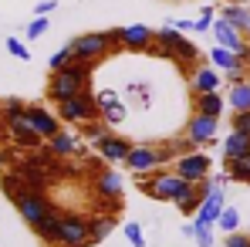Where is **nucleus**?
I'll return each instance as SVG.
<instances>
[{
    "instance_id": "obj_16",
    "label": "nucleus",
    "mask_w": 250,
    "mask_h": 247,
    "mask_svg": "<svg viewBox=\"0 0 250 247\" xmlns=\"http://www.w3.org/2000/svg\"><path fill=\"white\" fill-rule=\"evenodd\" d=\"M213 38H216V44L220 47H230V51H237V54H244L247 51V38L230 24V21H223V17H216V24H213Z\"/></svg>"
},
{
    "instance_id": "obj_21",
    "label": "nucleus",
    "mask_w": 250,
    "mask_h": 247,
    "mask_svg": "<svg viewBox=\"0 0 250 247\" xmlns=\"http://www.w3.org/2000/svg\"><path fill=\"white\" fill-rule=\"evenodd\" d=\"M227 109V98H220V91H207V95H193V112L209 115V119H220Z\"/></svg>"
},
{
    "instance_id": "obj_40",
    "label": "nucleus",
    "mask_w": 250,
    "mask_h": 247,
    "mask_svg": "<svg viewBox=\"0 0 250 247\" xmlns=\"http://www.w3.org/2000/svg\"><path fill=\"white\" fill-rule=\"evenodd\" d=\"M51 10H58V0H41V3L34 7V17H44V14H51Z\"/></svg>"
},
{
    "instance_id": "obj_29",
    "label": "nucleus",
    "mask_w": 250,
    "mask_h": 247,
    "mask_svg": "<svg viewBox=\"0 0 250 247\" xmlns=\"http://www.w3.org/2000/svg\"><path fill=\"white\" fill-rule=\"evenodd\" d=\"M105 132H112V125L105 122V119H95V122H82V135L84 139H91V142H98Z\"/></svg>"
},
{
    "instance_id": "obj_28",
    "label": "nucleus",
    "mask_w": 250,
    "mask_h": 247,
    "mask_svg": "<svg viewBox=\"0 0 250 247\" xmlns=\"http://www.w3.org/2000/svg\"><path fill=\"white\" fill-rule=\"evenodd\" d=\"M216 224H220L223 234H237V230H240V213H237L233 206H223V213H220Z\"/></svg>"
},
{
    "instance_id": "obj_24",
    "label": "nucleus",
    "mask_w": 250,
    "mask_h": 247,
    "mask_svg": "<svg viewBox=\"0 0 250 247\" xmlns=\"http://www.w3.org/2000/svg\"><path fill=\"white\" fill-rule=\"evenodd\" d=\"M227 105L233 112H250V82L230 85V95H227Z\"/></svg>"
},
{
    "instance_id": "obj_17",
    "label": "nucleus",
    "mask_w": 250,
    "mask_h": 247,
    "mask_svg": "<svg viewBox=\"0 0 250 247\" xmlns=\"http://www.w3.org/2000/svg\"><path fill=\"white\" fill-rule=\"evenodd\" d=\"M220 75H223V71H216L213 65H200V68L193 71V78H189V91H193V95L220 91Z\"/></svg>"
},
{
    "instance_id": "obj_20",
    "label": "nucleus",
    "mask_w": 250,
    "mask_h": 247,
    "mask_svg": "<svg viewBox=\"0 0 250 247\" xmlns=\"http://www.w3.org/2000/svg\"><path fill=\"white\" fill-rule=\"evenodd\" d=\"M220 17L230 21V24L250 41V7L247 3H223V7H220Z\"/></svg>"
},
{
    "instance_id": "obj_23",
    "label": "nucleus",
    "mask_w": 250,
    "mask_h": 247,
    "mask_svg": "<svg viewBox=\"0 0 250 247\" xmlns=\"http://www.w3.org/2000/svg\"><path fill=\"white\" fill-rule=\"evenodd\" d=\"M244 156H250V135L230 129V135L223 139V159H244Z\"/></svg>"
},
{
    "instance_id": "obj_30",
    "label": "nucleus",
    "mask_w": 250,
    "mask_h": 247,
    "mask_svg": "<svg viewBox=\"0 0 250 247\" xmlns=\"http://www.w3.org/2000/svg\"><path fill=\"white\" fill-rule=\"evenodd\" d=\"M71 61H75V51H71V44H64L61 51L51 54V71H61V68H68Z\"/></svg>"
},
{
    "instance_id": "obj_43",
    "label": "nucleus",
    "mask_w": 250,
    "mask_h": 247,
    "mask_svg": "<svg viewBox=\"0 0 250 247\" xmlns=\"http://www.w3.org/2000/svg\"><path fill=\"white\" fill-rule=\"evenodd\" d=\"M172 27H176V31H196V21H176Z\"/></svg>"
},
{
    "instance_id": "obj_45",
    "label": "nucleus",
    "mask_w": 250,
    "mask_h": 247,
    "mask_svg": "<svg viewBox=\"0 0 250 247\" xmlns=\"http://www.w3.org/2000/svg\"><path fill=\"white\" fill-rule=\"evenodd\" d=\"M227 3H247V0H227Z\"/></svg>"
},
{
    "instance_id": "obj_9",
    "label": "nucleus",
    "mask_w": 250,
    "mask_h": 247,
    "mask_svg": "<svg viewBox=\"0 0 250 247\" xmlns=\"http://www.w3.org/2000/svg\"><path fill=\"white\" fill-rule=\"evenodd\" d=\"M95 146H98V156H102L108 166L125 163V159H128V153H132V142H128L125 135H115V132H105Z\"/></svg>"
},
{
    "instance_id": "obj_2",
    "label": "nucleus",
    "mask_w": 250,
    "mask_h": 247,
    "mask_svg": "<svg viewBox=\"0 0 250 247\" xmlns=\"http://www.w3.org/2000/svg\"><path fill=\"white\" fill-rule=\"evenodd\" d=\"M71 44L75 51V61H88V65H98L105 54L119 51L122 47V27L119 31H88V34H78Z\"/></svg>"
},
{
    "instance_id": "obj_1",
    "label": "nucleus",
    "mask_w": 250,
    "mask_h": 247,
    "mask_svg": "<svg viewBox=\"0 0 250 247\" xmlns=\"http://www.w3.org/2000/svg\"><path fill=\"white\" fill-rule=\"evenodd\" d=\"M91 71H95V65H88V61H71V65L61 68V71H51V78H47V98H51L54 105L78 98L82 91H88Z\"/></svg>"
},
{
    "instance_id": "obj_25",
    "label": "nucleus",
    "mask_w": 250,
    "mask_h": 247,
    "mask_svg": "<svg viewBox=\"0 0 250 247\" xmlns=\"http://www.w3.org/2000/svg\"><path fill=\"white\" fill-rule=\"evenodd\" d=\"M115 230V213H95L91 217V241H105L108 234Z\"/></svg>"
},
{
    "instance_id": "obj_18",
    "label": "nucleus",
    "mask_w": 250,
    "mask_h": 247,
    "mask_svg": "<svg viewBox=\"0 0 250 247\" xmlns=\"http://www.w3.org/2000/svg\"><path fill=\"white\" fill-rule=\"evenodd\" d=\"M47 149H51L58 159H68V156H84V153H88L82 142H78L71 132H64V129H61L54 139H47Z\"/></svg>"
},
{
    "instance_id": "obj_32",
    "label": "nucleus",
    "mask_w": 250,
    "mask_h": 247,
    "mask_svg": "<svg viewBox=\"0 0 250 247\" xmlns=\"http://www.w3.org/2000/svg\"><path fill=\"white\" fill-rule=\"evenodd\" d=\"M102 119H105L108 125H119V122L125 119V105H122V102H115V105H108V109H102Z\"/></svg>"
},
{
    "instance_id": "obj_15",
    "label": "nucleus",
    "mask_w": 250,
    "mask_h": 247,
    "mask_svg": "<svg viewBox=\"0 0 250 247\" xmlns=\"http://www.w3.org/2000/svg\"><path fill=\"white\" fill-rule=\"evenodd\" d=\"M216 129H220V119H209V115L193 112V119H189V125H186V139H189L193 146H203V142H213Z\"/></svg>"
},
{
    "instance_id": "obj_10",
    "label": "nucleus",
    "mask_w": 250,
    "mask_h": 247,
    "mask_svg": "<svg viewBox=\"0 0 250 247\" xmlns=\"http://www.w3.org/2000/svg\"><path fill=\"white\" fill-rule=\"evenodd\" d=\"M223 206H227V197H223V186H213L207 193V200L200 206V213L193 217V227L200 230V227H213L216 220H220V213H223Z\"/></svg>"
},
{
    "instance_id": "obj_46",
    "label": "nucleus",
    "mask_w": 250,
    "mask_h": 247,
    "mask_svg": "<svg viewBox=\"0 0 250 247\" xmlns=\"http://www.w3.org/2000/svg\"><path fill=\"white\" fill-rule=\"evenodd\" d=\"M169 3H183V0H169Z\"/></svg>"
},
{
    "instance_id": "obj_48",
    "label": "nucleus",
    "mask_w": 250,
    "mask_h": 247,
    "mask_svg": "<svg viewBox=\"0 0 250 247\" xmlns=\"http://www.w3.org/2000/svg\"><path fill=\"white\" fill-rule=\"evenodd\" d=\"M247 163H250V156H247Z\"/></svg>"
},
{
    "instance_id": "obj_4",
    "label": "nucleus",
    "mask_w": 250,
    "mask_h": 247,
    "mask_svg": "<svg viewBox=\"0 0 250 247\" xmlns=\"http://www.w3.org/2000/svg\"><path fill=\"white\" fill-rule=\"evenodd\" d=\"M91 217L88 213H61V234H58V247H91Z\"/></svg>"
},
{
    "instance_id": "obj_35",
    "label": "nucleus",
    "mask_w": 250,
    "mask_h": 247,
    "mask_svg": "<svg viewBox=\"0 0 250 247\" xmlns=\"http://www.w3.org/2000/svg\"><path fill=\"white\" fill-rule=\"evenodd\" d=\"M233 132L250 135V112H233Z\"/></svg>"
},
{
    "instance_id": "obj_26",
    "label": "nucleus",
    "mask_w": 250,
    "mask_h": 247,
    "mask_svg": "<svg viewBox=\"0 0 250 247\" xmlns=\"http://www.w3.org/2000/svg\"><path fill=\"white\" fill-rule=\"evenodd\" d=\"M227 173H230L233 183H247V186H250V163H247V156H244V159H227Z\"/></svg>"
},
{
    "instance_id": "obj_44",
    "label": "nucleus",
    "mask_w": 250,
    "mask_h": 247,
    "mask_svg": "<svg viewBox=\"0 0 250 247\" xmlns=\"http://www.w3.org/2000/svg\"><path fill=\"white\" fill-rule=\"evenodd\" d=\"M240 58H244V61H247V68H250V44H247V51H244V54H240Z\"/></svg>"
},
{
    "instance_id": "obj_11",
    "label": "nucleus",
    "mask_w": 250,
    "mask_h": 247,
    "mask_svg": "<svg viewBox=\"0 0 250 247\" xmlns=\"http://www.w3.org/2000/svg\"><path fill=\"white\" fill-rule=\"evenodd\" d=\"M125 166L135 173V176H146V173H156L159 169V149L156 146H132Z\"/></svg>"
},
{
    "instance_id": "obj_14",
    "label": "nucleus",
    "mask_w": 250,
    "mask_h": 247,
    "mask_svg": "<svg viewBox=\"0 0 250 247\" xmlns=\"http://www.w3.org/2000/svg\"><path fill=\"white\" fill-rule=\"evenodd\" d=\"M122 176L112 169V166H102L95 173V197H105V200H122Z\"/></svg>"
},
{
    "instance_id": "obj_3",
    "label": "nucleus",
    "mask_w": 250,
    "mask_h": 247,
    "mask_svg": "<svg viewBox=\"0 0 250 247\" xmlns=\"http://www.w3.org/2000/svg\"><path fill=\"white\" fill-rule=\"evenodd\" d=\"M189 180H183V176H176V173H169V169H156V173H146V180H142V193L146 197H152V200H163V203H172L179 193H183V186H186Z\"/></svg>"
},
{
    "instance_id": "obj_12",
    "label": "nucleus",
    "mask_w": 250,
    "mask_h": 247,
    "mask_svg": "<svg viewBox=\"0 0 250 247\" xmlns=\"http://www.w3.org/2000/svg\"><path fill=\"white\" fill-rule=\"evenodd\" d=\"M27 119H31L34 132H38L41 139H54V135L61 132V119H58L51 109H44V105H27Z\"/></svg>"
},
{
    "instance_id": "obj_31",
    "label": "nucleus",
    "mask_w": 250,
    "mask_h": 247,
    "mask_svg": "<svg viewBox=\"0 0 250 247\" xmlns=\"http://www.w3.org/2000/svg\"><path fill=\"white\" fill-rule=\"evenodd\" d=\"M213 24H216V10H213V7H203L200 17H196V34H200V31H213Z\"/></svg>"
},
{
    "instance_id": "obj_47",
    "label": "nucleus",
    "mask_w": 250,
    "mask_h": 247,
    "mask_svg": "<svg viewBox=\"0 0 250 247\" xmlns=\"http://www.w3.org/2000/svg\"><path fill=\"white\" fill-rule=\"evenodd\" d=\"M247 82H250V68H247Z\"/></svg>"
},
{
    "instance_id": "obj_13",
    "label": "nucleus",
    "mask_w": 250,
    "mask_h": 247,
    "mask_svg": "<svg viewBox=\"0 0 250 247\" xmlns=\"http://www.w3.org/2000/svg\"><path fill=\"white\" fill-rule=\"evenodd\" d=\"M152 44H156V31H149L146 24H128V27H122V47L125 51L149 54Z\"/></svg>"
},
{
    "instance_id": "obj_27",
    "label": "nucleus",
    "mask_w": 250,
    "mask_h": 247,
    "mask_svg": "<svg viewBox=\"0 0 250 247\" xmlns=\"http://www.w3.org/2000/svg\"><path fill=\"white\" fill-rule=\"evenodd\" d=\"M0 186H3V193L10 197V203H14V200H17V197L24 193V183H21V176H17L14 169H7V173L0 176Z\"/></svg>"
},
{
    "instance_id": "obj_7",
    "label": "nucleus",
    "mask_w": 250,
    "mask_h": 247,
    "mask_svg": "<svg viewBox=\"0 0 250 247\" xmlns=\"http://www.w3.org/2000/svg\"><path fill=\"white\" fill-rule=\"evenodd\" d=\"M209 169H213V159H209L207 153H186V156H179L176 159V176H183V180H189V183H200V180H207Z\"/></svg>"
},
{
    "instance_id": "obj_37",
    "label": "nucleus",
    "mask_w": 250,
    "mask_h": 247,
    "mask_svg": "<svg viewBox=\"0 0 250 247\" xmlns=\"http://www.w3.org/2000/svg\"><path fill=\"white\" fill-rule=\"evenodd\" d=\"M115 102H122L115 88H105V91H98V105H102V109H108V105H115Z\"/></svg>"
},
{
    "instance_id": "obj_22",
    "label": "nucleus",
    "mask_w": 250,
    "mask_h": 247,
    "mask_svg": "<svg viewBox=\"0 0 250 247\" xmlns=\"http://www.w3.org/2000/svg\"><path fill=\"white\" fill-rule=\"evenodd\" d=\"M209 65H213L216 71H223V75H227V71H233V68L247 65V61H244L237 51H230V47H220V44H216V47L209 51Z\"/></svg>"
},
{
    "instance_id": "obj_6",
    "label": "nucleus",
    "mask_w": 250,
    "mask_h": 247,
    "mask_svg": "<svg viewBox=\"0 0 250 247\" xmlns=\"http://www.w3.org/2000/svg\"><path fill=\"white\" fill-rule=\"evenodd\" d=\"M14 206H17V213H21L31 227H34L41 217H47V213L54 210V203L47 200V193H34V190H24V193L14 200Z\"/></svg>"
},
{
    "instance_id": "obj_34",
    "label": "nucleus",
    "mask_w": 250,
    "mask_h": 247,
    "mask_svg": "<svg viewBox=\"0 0 250 247\" xmlns=\"http://www.w3.org/2000/svg\"><path fill=\"white\" fill-rule=\"evenodd\" d=\"M7 51H10L14 58H21V61H31V51H27V44L17 41V38H7Z\"/></svg>"
},
{
    "instance_id": "obj_8",
    "label": "nucleus",
    "mask_w": 250,
    "mask_h": 247,
    "mask_svg": "<svg viewBox=\"0 0 250 247\" xmlns=\"http://www.w3.org/2000/svg\"><path fill=\"white\" fill-rule=\"evenodd\" d=\"M7 125H10V142H14L17 149H41V146H44V139L34 132V125H31V119H27V112L7 119Z\"/></svg>"
},
{
    "instance_id": "obj_33",
    "label": "nucleus",
    "mask_w": 250,
    "mask_h": 247,
    "mask_svg": "<svg viewBox=\"0 0 250 247\" xmlns=\"http://www.w3.org/2000/svg\"><path fill=\"white\" fill-rule=\"evenodd\" d=\"M125 237H128V244H132V247H146V234H142L139 224H125Z\"/></svg>"
},
{
    "instance_id": "obj_38",
    "label": "nucleus",
    "mask_w": 250,
    "mask_h": 247,
    "mask_svg": "<svg viewBox=\"0 0 250 247\" xmlns=\"http://www.w3.org/2000/svg\"><path fill=\"white\" fill-rule=\"evenodd\" d=\"M227 82H230V85H240V82H247V65H240V68L227 71Z\"/></svg>"
},
{
    "instance_id": "obj_42",
    "label": "nucleus",
    "mask_w": 250,
    "mask_h": 247,
    "mask_svg": "<svg viewBox=\"0 0 250 247\" xmlns=\"http://www.w3.org/2000/svg\"><path fill=\"white\" fill-rule=\"evenodd\" d=\"M227 247H250V237L247 234H230L227 237Z\"/></svg>"
},
{
    "instance_id": "obj_41",
    "label": "nucleus",
    "mask_w": 250,
    "mask_h": 247,
    "mask_svg": "<svg viewBox=\"0 0 250 247\" xmlns=\"http://www.w3.org/2000/svg\"><path fill=\"white\" fill-rule=\"evenodd\" d=\"M7 166H17V159H14V149L0 146V169H7Z\"/></svg>"
},
{
    "instance_id": "obj_5",
    "label": "nucleus",
    "mask_w": 250,
    "mask_h": 247,
    "mask_svg": "<svg viewBox=\"0 0 250 247\" xmlns=\"http://www.w3.org/2000/svg\"><path fill=\"white\" fill-rule=\"evenodd\" d=\"M58 119L61 122H95V119H102V105H98V95H91V91H82L78 98H71V102H61L58 105Z\"/></svg>"
},
{
    "instance_id": "obj_19",
    "label": "nucleus",
    "mask_w": 250,
    "mask_h": 247,
    "mask_svg": "<svg viewBox=\"0 0 250 247\" xmlns=\"http://www.w3.org/2000/svg\"><path fill=\"white\" fill-rule=\"evenodd\" d=\"M34 234H38V241L47 247H58V234H61V213L58 210H51L47 217H41L34 227H31Z\"/></svg>"
},
{
    "instance_id": "obj_36",
    "label": "nucleus",
    "mask_w": 250,
    "mask_h": 247,
    "mask_svg": "<svg viewBox=\"0 0 250 247\" xmlns=\"http://www.w3.org/2000/svg\"><path fill=\"white\" fill-rule=\"evenodd\" d=\"M44 31H47V17H34L31 24H27V38L34 41V38H41Z\"/></svg>"
},
{
    "instance_id": "obj_39",
    "label": "nucleus",
    "mask_w": 250,
    "mask_h": 247,
    "mask_svg": "<svg viewBox=\"0 0 250 247\" xmlns=\"http://www.w3.org/2000/svg\"><path fill=\"white\" fill-rule=\"evenodd\" d=\"M196 244L200 247H213V230H209V227H200V230H196Z\"/></svg>"
}]
</instances>
